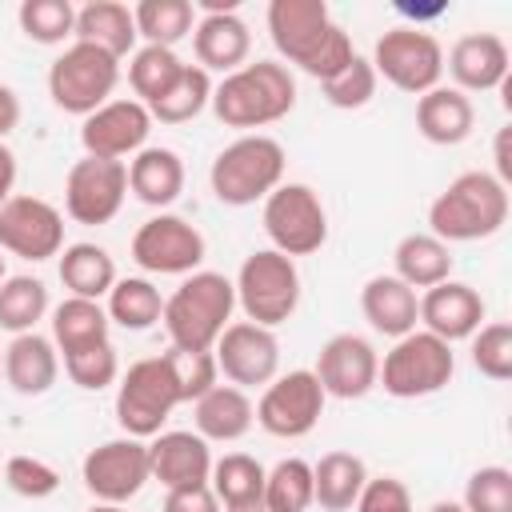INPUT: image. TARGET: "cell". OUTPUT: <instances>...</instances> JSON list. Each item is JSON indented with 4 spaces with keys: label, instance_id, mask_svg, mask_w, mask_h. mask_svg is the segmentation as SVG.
Wrapping results in <instances>:
<instances>
[{
    "label": "cell",
    "instance_id": "cell-38",
    "mask_svg": "<svg viewBox=\"0 0 512 512\" xmlns=\"http://www.w3.org/2000/svg\"><path fill=\"white\" fill-rule=\"evenodd\" d=\"M136 36L156 48H172L192 32V4L188 0H140L132 8Z\"/></svg>",
    "mask_w": 512,
    "mask_h": 512
},
{
    "label": "cell",
    "instance_id": "cell-27",
    "mask_svg": "<svg viewBox=\"0 0 512 512\" xmlns=\"http://www.w3.org/2000/svg\"><path fill=\"white\" fill-rule=\"evenodd\" d=\"M80 44H92L108 56H128L136 48V20H132V8L128 4H116V0H92L84 8H76V32H72Z\"/></svg>",
    "mask_w": 512,
    "mask_h": 512
},
{
    "label": "cell",
    "instance_id": "cell-23",
    "mask_svg": "<svg viewBox=\"0 0 512 512\" xmlns=\"http://www.w3.org/2000/svg\"><path fill=\"white\" fill-rule=\"evenodd\" d=\"M192 48L200 68H216V72H236L248 60L252 48V32L236 12H212L200 24H192Z\"/></svg>",
    "mask_w": 512,
    "mask_h": 512
},
{
    "label": "cell",
    "instance_id": "cell-58",
    "mask_svg": "<svg viewBox=\"0 0 512 512\" xmlns=\"http://www.w3.org/2000/svg\"><path fill=\"white\" fill-rule=\"evenodd\" d=\"M0 368H4V360H0Z\"/></svg>",
    "mask_w": 512,
    "mask_h": 512
},
{
    "label": "cell",
    "instance_id": "cell-22",
    "mask_svg": "<svg viewBox=\"0 0 512 512\" xmlns=\"http://www.w3.org/2000/svg\"><path fill=\"white\" fill-rule=\"evenodd\" d=\"M456 92H492L508 80V44L492 32H468L448 52Z\"/></svg>",
    "mask_w": 512,
    "mask_h": 512
},
{
    "label": "cell",
    "instance_id": "cell-13",
    "mask_svg": "<svg viewBox=\"0 0 512 512\" xmlns=\"http://www.w3.org/2000/svg\"><path fill=\"white\" fill-rule=\"evenodd\" d=\"M128 196V164L84 156L68 168L64 180V208L76 224H108Z\"/></svg>",
    "mask_w": 512,
    "mask_h": 512
},
{
    "label": "cell",
    "instance_id": "cell-42",
    "mask_svg": "<svg viewBox=\"0 0 512 512\" xmlns=\"http://www.w3.org/2000/svg\"><path fill=\"white\" fill-rule=\"evenodd\" d=\"M472 364L488 380H512V328L508 324H480L472 332Z\"/></svg>",
    "mask_w": 512,
    "mask_h": 512
},
{
    "label": "cell",
    "instance_id": "cell-48",
    "mask_svg": "<svg viewBox=\"0 0 512 512\" xmlns=\"http://www.w3.org/2000/svg\"><path fill=\"white\" fill-rule=\"evenodd\" d=\"M352 56H356V48H352L348 32H344L340 24H332V28H328V36H324V44L316 48V56L304 64V72H308V76H316V80L324 84V80H332L340 68H348V64H352Z\"/></svg>",
    "mask_w": 512,
    "mask_h": 512
},
{
    "label": "cell",
    "instance_id": "cell-26",
    "mask_svg": "<svg viewBox=\"0 0 512 512\" xmlns=\"http://www.w3.org/2000/svg\"><path fill=\"white\" fill-rule=\"evenodd\" d=\"M472 124H476L472 100L456 88H432L416 100V128L428 144H440V148L460 144V140H468Z\"/></svg>",
    "mask_w": 512,
    "mask_h": 512
},
{
    "label": "cell",
    "instance_id": "cell-31",
    "mask_svg": "<svg viewBox=\"0 0 512 512\" xmlns=\"http://www.w3.org/2000/svg\"><path fill=\"white\" fill-rule=\"evenodd\" d=\"M396 260V280H404L412 292L416 288H432V284H444L448 272H452V252L444 240H436L432 232H412L396 244L392 252Z\"/></svg>",
    "mask_w": 512,
    "mask_h": 512
},
{
    "label": "cell",
    "instance_id": "cell-24",
    "mask_svg": "<svg viewBox=\"0 0 512 512\" xmlns=\"http://www.w3.org/2000/svg\"><path fill=\"white\" fill-rule=\"evenodd\" d=\"M360 308H364V320L392 340L416 332V320H420L416 292L396 276H372L360 292Z\"/></svg>",
    "mask_w": 512,
    "mask_h": 512
},
{
    "label": "cell",
    "instance_id": "cell-54",
    "mask_svg": "<svg viewBox=\"0 0 512 512\" xmlns=\"http://www.w3.org/2000/svg\"><path fill=\"white\" fill-rule=\"evenodd\" d=\"M428 512H464V504H452V500H440V504H432Z\"/></svg>",
    "mask_w": 512,
    "mask_h": 512
},
{
    "label": "cell",
    "instance_id": "cell-55",
    "mask_svg": "<svg viewBox=\"0 0 512 512\" xmlns=\"http://www.w3.org/2000/svg\"><path fill=\"white\" fill-rule=\"evenodd\" d=\"M228 512H268L264 504H248V508H228Z\"/></svg>",
    "mask_w": 512,
    "mask_h": 512
},
{
    "label": "cell",
    "instance_id": "cell-9",
    "mask_svg": "<svg viewBox=\"0 0 512 512\" xmlns=\"http://www.w3.org/2000/svg\"><path fill=\"white\" fill-rule=\"evenodd\" d=\"M372 68L376 76H384L392 88L424 96L432 88H440V72H444V48L436 44L432 32L424 28H392L376 40L372 52Z\"/></svg>",
    "mask_w": 512,
    "mask_h": 512
},
{
    "label": "cell",
    "instance_id": "cell-11",
    "mask_svg": "<svg viewBox=\"0 0 512 512\" xmlns=\"http://www.w3.org/2000/svg\"><path fill=\"white\" fill-rule=\"evenodd\" d=\"M320 412H324V388H320L316 372L296 368V372H284L272 384H264V396L256 404V424L280 440H296L316 428Z\"/></svg>",
    "mask_w": 512,
    "mask_h": 512
},
{
    "label": "cell",
    "instance_id": "cell-29",
    "mask_svg": "<svg viewBox=\"0 0 512 512\" xmlns=\"http://www.w3.org/2000/svg\"><path fill=\"white\" fill-rule=\"evenodd\" d=\"M256 420L252 400L244 396V388L236 384H216L196 400V436L204 440H240Z\"/></svg>",
    "mask_w": 512,
    "mask_h": 512
},
{
    "label": "cell",
    "instance_id": "cell-3",
    "mask_svg": "<svg viewBox=\"0 0 512 512\" xmlns=\"http://www.w3.org/2000/svg\"><path fill=\"white\" fill-rule=\"evenodd\" d=\"M508 220V188L492 172H464L456 176L428 208L432 236L452 240H484L500 232Z\"/></svg>",
    "mask_w": 512,
    "mask_h": 512
},
{
    "label": "cell",
    "instance_id": "cell-19",
    "mask_svg": "<svg viewBox=\"0 0 512 512\" xmlns=\"http://www.w3.org/2000/svg\"><path fill=\"white\" fill-rule=\"evenodd\" d=\"M328 28H332V16H328L324 0H272L268 4L272 44L296 68H304L316 56V48L324 44Z\"/></svg>",
    "mask_w": 512,
    "mask_h": 512
},
{
    "label": "cell",
    "instance_id": "cell-41",
    "mask_svg": "<svg viewBox=\"0 0 512 512\" xmlns=\"http://www.w3.org/2000/svg\"><path fill=\"white\" fill-rule=\"evenodd\" d=\"M20 28L36 44H60L64 36L76 32V8L68 0H24Z\"/></svg>",
    "mask_w": 512,
    "mask_h": 512
},
{
    "label": "cell",
    "instance_id": "cell-36",
    "mask_svg": "<svg viewBox=\"0 0 512 512\" xmlns=\"http://www.w3.org/2000/svg\"><path fill=\"white\" fill-rule=\"evenodd\" d=\"M208 104H212V80H208V72L200 64H184L180 80L156 104H148V116L160 120V124H184V120H196Z\"/></svg>",
    "mask_w": 512,
    "mask_h": 512
},
{
    "label": "cell",
    "instance_id": "cell-20",
    "mask_svg": "<svg viewBox=\"0 0 512 512\" xmlns=\"http://www.w3.org/2000/svg\"><path fill=\"white\" fill-rule=\"evenodd\" d=\"M480 320H484V300L472 284L444 280V284L424 288V296H420V324H424V332L440 336L444 344L468 340L480 328Z\"/></svg>",
    "mask_w": 512,
    "mask_h": 512
},
{
    "label": "cell",
    "instance_id": "cell-35",
    "mask_svg": "<svg viewBox=\"0 0 512 512\" xmlns=\"http://www.w3.org/2000/svg\"><path fill=\"white\" fill-rule=\"evenodd\" d=\"M104 312H108L112 324H120V328H128V332H144V328H152V324L164 316V300H160V292L152 288V280H144V276H124V280L112 284Z\"/></svg>",
    "mask_w": 512,
    "mask_h": 512
},
{
    "label": "cell",
    "instance_id": "cell-47",
    "mask_svg": "<svg viewBox=\"0 0 512 512\" xmlns=\"http://www.w3.org/2000/svg\"><path fill=\"white\" fill-rule=\"evenodd\" d=\"M172 360H176V380H180L184 404H192L208 388H216L220 368H216V356L212 352H180V348H172Z\"/></svg>",
    "mask_w": 512,
    "mask_h": 512
},
{
    "label": "cell",
    "instance_id": "cell-45",
    "mask_svg": "<svg viewBox=\"0 0 512 512\" xmlns=\"http://www.w3.org/2000/svg\"><path fill=\"white\" fill-rule=\"evenodd\" d=\"M64 368H68L72 384H80L88 392H100V388H108L120 376V360H116V348L108 340L92 344V348H80V352H68Z\"/></svg>",
    "mask_w": 512,
    "mask_h": 512
},
{
    "label": "cell",
    "instance_id": "cell-40",
    "mask_svg": "<svg viewBox=\"0 0 512 512\" xmlns=\"http://www.w3.org/2000/svg\"><path fill=\"white\" fill-rule=\"evenodd\" d=\"M268 512H304L312 504V464L300 456L280 460L264 476V500Z\"/></svg>",
    "mask_w": 512,
    "mask_h": 512
},
{
    "label": "cell",
    "instance_id": "cell-34",
    "mask_svg": "<svg viewBox=\"0 0 512 512\" xmlns=\"http://www.w3.org/2000/svg\"><path fill=\"white\" fill-rule=\"evenodd\" d=\"M60 280L72 296L100 300L116 284V264L100 244H68L60 256Z\"/></svg>",
    "mask_w": 512,
    "mask_h": 512
},
{
    "label": "cell",
    "instance_id": "cell-21",
    "mask_svg": "<svg viewBox=\"0 0 512 512\" xmlns=\"http://www.w3.org/2000/svg\"><path fill=\"white\" fill-rule=\"evenodd\" d=\"M148 468H152V480H160L168 492L208 484V476H212L208 440L196 432H160L148 444Z\"/></svg>",
    "mask_w": 512,
    "mask_h": 512
},
{
    "label": "cell",
    "instance_id": "cell-14",
    "mask_svg": "<svg viewBox=\"0 0 512 512\" xmlns=\"http://www.w3.org/2000/svg\"><path fill=\"white\" fill-rule=\"evenodd\" d=\"M148 480H152L148 444H140L136 436L108 440V444H100V448H92V452L84 456V488H88L100 504H124V500H132Z\"/></svg>",
    "mask_w": 512,
    "mask_h": 512
},
{
    "label": "cell",
    "instance_id": "cell-56",
    "mask_svg": "<svg viewBox=\"0 0 512 512\" xmlns=\"http://www.w3.org/2000/svg\"><path fill=\"white\" fill-rule=\"evenodd\" d=\"M92 512H124V508H120V504H96Z\"/></svg>",
    "mask_w": 512,
    "mask_h": 512
},
{
    "label": "cell",
    "instance_id": "cell-1",
    "mask_svg": "<svg viewBox=\"0 0 512 512\" xmlns=\"http://www.w3.org/2000/svg\"><path fill=\"white\" fill-rule=\"evenodd\" d=\"M296 104V80L276 60H256L236 72H228L212 88V112L228 128H264L292 112Z\"/></svg>",
    "mask_w": 512,
    "mask_h": 512
},
{
    "label": "cell",
    "instance_id": "cell-50",
    "mask_svg": "<svg viewBox=\"0 0 512 512\" xmlns=\"http://www.w3.org/2000/svg\"><path fill=\"white\" fill-rule=\"evenodd\" d=\"M164 512H220V500L212 496L208 484H192V488H172L164 496Z\"/></svg>",
    "mask_w": 512,
    "mask_h": 512
},
{
    "label": "cell",
    "instance_id": "cell-53",
    "mask_svg": "<svg viewBox=\"0 0 512 512\" xmlns=\"http://www.w3.org/2000/svg\"><path fill=\"white\" fill-rule=\"evenodd\" d=\"M496 180L508 188V180H512V152H508V128H500V136H496Z\"/></svg>",
    "mask_w": 512,
    "mask_h": 512
},
{
    "label": "cell",
    "instance_id": "cell-32",
    "mask_svg": "<svg viewBox=\"0 0 512 512\" xmlns=\"http://www.w3.org/2000/svg\"><path fill=\"white\" fill-rule=\"evenodd\" d=\"M108 312L100 308V300H84V296H68L56 304L52 312V340L56 348L68 356V352H80V348H92V344H104L108 340Z\"/></svg>",
    "mask_w": 512,
    "mask_h": 512
},
{
    "label": "cell",
    "instance_id": "cell-43",
    "mask_svg": "<svg viewBox=\"0 0 512 512\" xmlns=\"http://www.w3.org/2000/svg\"><path fill=\"white\" fill-rule=\"evenodd\" d=\"M464 512H512V472L500 464L476 468L464 484Z\"/></svg>",
    "mask_w": 512,
    "mask_h": 512
},
{
    "label": "cell",
    "instance_id": "cell-30",
    "mask_svg": "<svg viewBox=\"0 0 512 512\" xmlns=\"http://www.w3.org/2000/svg\"><path fill=\"white\" fill-rule=\"evenodd\" d=\"M128 188L136 200L164 208L184 192V164L172 148H140L128 164Z\"/></svg>",
    "mask_w": 512,
    "mask_h": 512
},
{
    "label": "cell",
    "instance_id": "cell-52",
    "mask_svg": "<svg viewBox=\"0 0 512 512\" xmlns=\"http://www.w3.org/2000/svg\"><path fill=\"white\" fill-rule=\"evenodd\" d=\"M12 184H16V156H12V148L0 140V204L12 196Z\"/></svg>",
    "mask_w": 512,
    "mask_h": 512
},
{
    "label": "cell",
    "instance_id": "cell-17",
    "mask_svg": "<svg viewBox=\"0 0 512 512\" xmlns=\"http://www.w3.org/2000/svg\"><path fill=\"white\" fill-rule=\"evenodd\" d=\"M376 376H380V356L376 348L356 336V332H340L332 336L320 356H316V380L324 388V396H336V400H360L364 392L376 388Z\"/></svg>",
    "mask_w": 512,
    "mask_h": 512
},
{
    "label": "cell",
    "instance_id": "cell-5",
    "mask_svg": "<svg viewBox=\"0 0 512 512\" xmlns=\"http://www.w3.org/2000/svg\"><path fill=\"white\" fill-rule=\"evenodd\" d=\"M212 192L220 204H232V208H244V204H256L264 200L268 192L280 188L284 180V148L272 140V136H240L232 140L216 160H212Z\"/></svg>",
    "mask_w": 512,
    "mask_h": 512
},
{
    "label": "cell",
    "instance_id": "cell-39",
    "mask_svg": "<svg viewBox=\"0 0 512 512\" xmlns=\"http://www.w3.org/2000/svg\"><path fill=\"white\" fill-rule=\"evenodd\" d=\"M44 312H48V288L36 276H8L0 284V328L16 336L32 332Z\"/></svg>",
    "mask_w": 512,
    "mask_h": 512
},
{
    "label": "cell",
    "instance_id": "cell-57",
    "mask_svg": "<svg viewBox=\"0 0 512 512\" xmlns=\"http://www.w3.org/2000/svg\"><path fill=\"white\" fill-rule=\"evenodd\" d=\"M0 284H4V256H0Z\"/></svg>",
    "mask_w": 512,
    "mask_h": 512
},
{
    "label": "cell",
    "instance_id": "cell-44",
    "mask_svg": "<svg viewBox=\"0 0 512 512\" xmlns=\"http://www.w3.org/2000/svg\"><path fill=\"white\" fill-rule=\"evenodd\" d=\"M324 96L332 108H364L376 96V68L364 56H352L348 68H340L332 80H324Z\"/></svg>",
    "mask_w": 512,
    "mask_h": 512
},
{
    "label": "cell",
    "instance_id": "cell-6",
    "mask_svg": "<svg viewBox=\"0 0 512 512\" xmlns=\"http://www.w3.org/2000/svg\"><path fill=\"white\" fill-rule=\"evenodd\" d=\"M232 288H236V304L244 308V316L260 328L284 324L300 304V272H296L292 256H284L276 248L252 252L240 264V276Z\"/></svg>",
    "mask_w": 512,
    "mask_h": 512
},
{
    "label": "cell",
    "instance_id": "cell-10",
    "mask_svg": "<svg viewBox=\"0 0 512 512\" xmlns=\"http://www.w3.org/2000/svg\"><path fill=\"white\" fill-rule=\"evenodd\" d=\"M264 232L284 256H312L328 240V216L308 184H280L264 196Z\"/></svg>",
    "mask_w": 512,
    "mask_h": 512
},
{
    "label": "cell",
    "instance_id": "cell-18",
    "mask_svg": "<svg viewBox=\"0 0 512 512\" xmlns=\"http://www.w3.org/2000/svg\"><path fill=\"white\" fill-rule=\"evenodd\" d=\"M152 132V116L140 100H108L92 116H84L80 144L88 156L100 160H120L128 152H140Z\"/></svg>",
    "mask_w": 512,
    "mask_h": 512
},
{
    "label": "cell",
    "instance_id": "cell-28",
    "mask_svg": "<svg viewBox=\"0 0 512 512\" xmlns=\"http://www.w3.org/2000/svg\"><path fill=\"white\" fill-rule=\"evenodd\" d=\"M364 484H368V468L352 452H324L312 464V504H320L324 512L356 508Z\"/></svg>",
    "mask_w": 512,
    "mask_h": 512
},
{
    "label": "cell",
    "instance_id": "cell-46",
    "mask_svg": "<svg viewBox=\"0 0 512 512\" xmlns=\"http://www.w3.org/2000/svg\"><path fill=\"white\" fill-rule=\"evenodd\" d=\"M4 480L16 496H28V500H44L60 488V472L36 456H12L4 464Z\"/></svg>",
    "mask_w": 512,
    "mask_h": 512
},
{
    "label": "cell",
    "instance_id": "cell-49",
    "mask_svg": "<svg viewBox=\"0 0 512 512\" xmlns=\"http://www.w3.org/2000/svg\"><path fill=\"white\" fill-rule=\"evenodd\" d=\"M356 512H412V496L396 476H376L364 484Z\"/></svg>",
    "mask_w": 512,
    "mask_h": 512
},
{
    "label": "cell",
    "instance_id": "cell-16",
    "mask_svg": "<svg viewBox=\"0 0 512 512\" xmlns=\"http://www.w3.org/2000/svg\"><path fill=\"white\" fill-rule=\"evenodd\" d=\"M216 368L236 384V388H256V384H272L276 368H280V344L272 336V328H260L252 320H236L220 332L216 348Z\"/></svg>",
    "mask_w": 512,
    "mask_h": 512
},
{
    "label": "cell",
    "instance_id": "cell-4",
    "mask_svg": "<svg viewBox=\"0 0 512 512\" xmlns=\"http://www.w3.org/2000/svg\"><path fill=\"white\" fill-rule=\"evenodd\" d=\"M184 404L180 396V380H176V360L172 348L148 360H136L116 388V420L128 436L144 440V436H160L164 420L172 416V408Z\"/></svg>",
    "mask_w": 512,
    "mask_h": 512
},
{
    "label": "cell",
    "instance_id": "cell-33",
    "mask_svg": "<svg viewBox=\"0 0 512 512\" xmlns=\"http://www.w3.org/2000/svg\"><path fill=\"white\" fill-rule=\"evenodd\" d=\"M264 464L256 456H244V452H228L220 460H212V476H208V488L212 496L224 504V508H248V504H260L264 500Z\"/></svg>",
    "mask_w": 512,
    "mask_h": 512
},
{
    "label": "cell",
    "instance_id": "cell-15",
    "mask_svg": "<svg viewBox=\"0 0 512 512\" xmlns=\"http://www.w3.org/2000/svg\"><path fill=\"white\" fill-rule=\"evenodd\" d=\"M0 248L24 260H48L64 248V216L40 196H8L0 204Z\"/></svg>",
    "mask_w": 512,
    "mask_h": 512
},
{
    "label": "cell",
    "instance_id": "cell-2",
    "mask_svg": "<svg viewBox=\"0 0 512 512\" xmlns=\"http://www.w3.org/2000/svg\"><path fill=\"white\" fill-rule=\"evenodd\" d=\"M236 308V288L220 272H192L164 300V328L180 352H212Z\"/></svg>",
    "mask_w": 512,
    "mask_h": 512
},
{
    "label": "cell",
    "instance_id": "cell-8",
    "mask_svg": "<svg viewBox=\"0 0 512 512\" xmlns=\"http://www.w3.org/2000/svg\"><path fill=\"white\" fill-rule=\"evenodd\" d=\"M116 80H120V60L80 40L68 44L48 68V92L56 108L72 116H92L96 108H104Z\"/></svg>",
    "mask_w": 512,
    "mask_h": 512
},
{
    "label": "cell",
    "instance_id": "cell-12",
    "mask_svg": "<svg viewBox=\"0 0 512 512\" xmlns=\"http://www.w3.org/2000/svg\"><path fill=\"white\" fill-rule=\"evenodd\" d=\"M132 260L144 272L156 276H192L204 260V236L196 224H188L184 216L160 212L152 220H144L132 236Z\"/></svg>",
    "mask_w": 512,
    "mask_h": 512
},
{
    "label": "cell",
    "instance_id": "cell-37",
    "mask_svg": "<svg viewBox=\"0 0 512 512\" xmlns=\"http://www.w3.org/2000/svg\"><path fill=\"white\" fill-rule=\"evenodd\" d=\"M184 72V60L172 52V48H156V44H144L140 52H132V64H128V84L132 92L140 96V104H156Z\"/></svg>",
    "mask_w": 512,
    "mask_h": 512
},
{
    "label": "cell",
    "instance_id": "cell-51",
    "mask_svg": "<svg viewBox=\"0 0 512 512\" xmlns=\"http://www.w3.org/2000/svg\"><path fill=\"white\" fill-rule=\"evenodd\" d=\"M16 124H20V96H16L8 84H0V140H4Z\"/></svg>",
    "mask_w": 512,
    "mask_h": 512
},
{
    "label": "cell",
    "instance_id": "cell-7",
    "mask_svg": "<svg viewBox=\"0 0 512 512\" xmlns=\"http://www.w3.org/2000/svg\"><path fill=\"white\" fill-rule=\"evenodd\" d=\"M452 372H456L452 344H444L432 332H408L392 344V352H384L376 384H384V392L396 400H416L440 392L452 380Z\"/></svg>",
    "mask_w": 512,
    "mask_h": 512
},
{
    "label": "cell",
    "instance_id": "cell-25",
    "mask_svg": "<svg viewBox=\"0 0 512 512\" xmlns=\"http://www.w3.org/2000/svg\"><path fill=\"white\" fill-rule=\"evenodd\" d=\"M56 376H60V360H56V344L48 336L20 332L4 348V380L20 396H44L56 384Z\"/></svg>",
    "mask_w": 512,
    "mask_h": 512
}]
</instances>
